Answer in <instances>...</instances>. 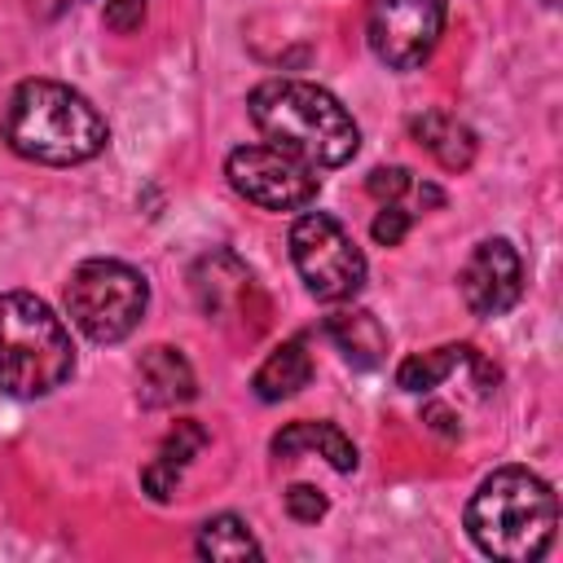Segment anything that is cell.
I'll return each mask as SVG.
<instances>
[{
    "instance_id": "obj_11",
    "label": "cell",
    "mask_w": 563,
    "mask_h": 563,
    "mask_svg": "<svg viewBox=\"0 0 563 563\" xmlns=\"http://www.w3.org/2000/svg\"><path fill=\"white\" fill-rule=\"evenodd\" d=\"M136 396L150 409H172V405L194 400L198 378H194V365L185 361V352L167 347V343L145 347L141 361H136Z\"/></svg>"
},
{
    "instance_id": "obj_24",
    "label": "cell",
    "mask_w": 563,
    "mask_h": 563,
    "mask_svg": "<svg viewBox=\"0 0 563 563\" xmlns=\"http://www.w3.org/2000/svg\"><path fill=\"white\" fill-rule=\"evenodd\" d=\"M541 4H559V0H541Z\"/></svg>"
},
{
    "instance_id": "obj_10",
    "label": "cell",
    "mask_w": 563,
    "mask_h": 563,
    "mask_svg": "<svg viewBox=\"0 0 563 563\" xmlns=\"http://www.w3.org/2000/svg\"><path fill=\"white\" fill-rule=\"evenodd\" d=\"M194 282V295H198V308L216 321H224V312H242L246 299L255 295V282H251V268L233 255V251H211L194 264L189 273Z\"/></svg>"
},
{
    "instance_id": "obj_20",
    "label": "cell",
    "mask_w": 563,
    "mask_h": 563,
    "mask_svg": "<svg viewBox=\"0 0 563 563\" xmlns=\"http://www.w3.org/2000/svg\"><path fill=\"white\" fill-rule=\"evenodd\" d=\"M409 224H413V211H409V207L383 202L378 216H374V224H369V238H374L378 246H400L405 233H409Z\"/></svg>"
},
{
    "instance_id": "obj_21",
    "label": "cell",
    "mask_w": 563,
    "mask_h": 563,
    "mask_svg": "<svg viewBox=\"0 0 563 563\" xmlns=\"http://www.w3.org/2000/svg\"><path fill=\"white\" fill-rule=\"evenodd\" d=\"M325 497H321V488H312V484H290L286 488V515L295 519V523H317L321 515H325Z\"/></svg>"
},
{
    "instance_id": "obj_22",
    "label": "cell",
    "mask_w": 563,
    "mask_h": 563,
    "mask_svg": "<svg viewBox=\"0 0 563 563\" xmlns=\"http://www.w3.org/2000/svg\"><path fill=\"white\" fill-rule=\"evenodd\" d=\"M145 4L150 0H106V26L119 31V35L136 31L145 22Z\"/></svg>"
},
{
    "instance_id": "obj_3",
    "label": "cell",
    "mask_w": 563,
    "mask_h": 563,
    "mask_svg": "<svg viewBox=\"0 0 563 563\" xmlns=\"http://www.w3.org/2000/svg\"><path fill=\"white\" fill-rule=\"evenodd\" d=\"M559 528L554 488L528 466L493 471L466 501V532L479 554L501 563H537Z\"/></svg>"
},
{
    "instance_id": "obj_17",
    "label": "cell",
    "mask_w": 563,
    "mask_h": 563,
    "mask_svg": "<svg viewBox=\"0 0 563 563\" xmlns=\"http://www.w3.org/2000/svg\"><path fill=\"white\" fill-rule=\"evenodd\" d=\"M475 356L471 343H440L431 352H413L396 365V387L400 391H435L453 369H462Z\"/></svg>"
},
{
    "instance_id": "obj_6",
    "label": "cell",
    "mask_w": 563,
    "mask_h": 563,
    "mask_svg": "<svg viewBox=\"0 0 563 563\" xmlns=\"http://www.w3.org/2000/svg\"><path fill=\"white\" fill-rule=\"evenodd\" d=\"M290 260L321 303H347L365 286V255L330 211H303L290 224Z\"/></svg>"
},
{
    "instance_id": "obj_14",
    "label": "cell",
    "mask_w": 563,
    "mask_h": 563,
    "mask_svg": "<svg viewBox=\"0 0 563 563\" xmlns=\"http://www.w3.org/2000/svg\"><path fill=\"white\" fill-rule=\"evenodd\" d=\"M299 453H317L325 457L339 475L356 471V444L334 427V422H286L277 435H273V457L290 462Z\"/></svg>"
},
{
    "instance_id": "obj_2",
    "label": "cell",
    "mask_w": 563,
    "mask_h": 563,
    "mask_svg": "<svg viewBox=\"0 0 563 563\" xmlns=\"http://www.w3.org/2000/svg\"><path fill=\"white\" fill-rule=\"evenodd\" d=\"M4 141L13 154L44 167H75L106 150L110 128L97 106L57 79H22L4 110Z\"/></svg>"
},
{
    "instance_id": "obj_13",
    "label": "cell",
    "mask_w": 563,
    "mask_h": 563,
    "mask_svg": "<svg viewBox=\"0 0 563 563\" xmlns=\"http://www.w3.org/2000/svg\"><path fill=\"white\" fill-rule=\"evenodd\" d=\"M409 136L444 167V172H466L471 163H475V132L457 119V114H449V110H422V114H413L409 119Z\"/></svg>"
},
{
    "instance_id": "obj_5",
    "label": "cell",
    "mask_w": 563,
    "mask_h": 563,
    "mask_svg": "<svg viewBox=\"0 0 563 563\" xmlns=\"http://www.w3.org/2000/svg\"><path fill=\"white\" fill-rule=\"evenodd\" d=\"M150 303V282L123 260H84L66 282V312L92 343H123Z\"/></svg>"
},
{
    "instance_id": "obj_9",
    "label": "cell",
    "mask_w": 563,
    "mask_h": 563,
    "mask_svg": "<svg viewBox=\"0 0 563 563\" xmlns=\"http://www.w3.org/2000/svg\"><path fill=\"white\" fill-rule=\"evenodd\" d=\"M457 286L475 317H484V321L506 317L523 299V260L506 238H484L466 255Z\"/></svg>"
},
{
    "instance_id": "obj_15",
    "label": "cell",
    "mask_w": 563,
    "mask_h": 563,
    "mask_svg": "<svg viewBox=\"0 0 563 563\" xmlns=\"http://www.w3.org/2000/svg\"><path fill=\"white\" fill-rule=\"evenodd\" d=\"M325 339L343 352V361H347L352 369H374V365H383V356H387V330H383L378 317L365 312V308L334 312V317L325 321Z\"/></svg>"
},
{
    "instance_id": "obj_4",
    "label": "cell",
    "mask_w": 563,
    "mask_h": 563,
    "mask_svg": "<svg viewBox=\"0 0 563 563\" xmlns=\"http://www.w3.org/2000/svg\"><path fill=\"white\" fill-rule=\"evenodd\" d=\"M75 374V343L62 317L31 290L0 295V391L35 400Z\"/></svg>"
},
{
    "instance_id": "obj_19",
    "label": "cell",
    "mask_w": 563,
    "mask_h": 563,
    "mask_svg": "<svg viewBox=\"0 0 563 563\" xmlns=\"http://www.w3.org/2000/svg\"><path fill=\"white\" fill-rule=\"evenodd\" d=\"M365 189L378 198V202H396V207H409L413 216L427 211V207H440L444 202V189L418 180L409 167H374L365 176Z\"/></svg>"
},
{
    "instance_id": "obj_1",
    "label": "cell",
    "mask_w": 563,
    "mask_h": 563,
    "mask_svg": "<svg viewBox=\"0 0 563 563\" xmlns=\"http://www.w3.org/2000/svg\"><path fill=\"white\" fill-rule=\"evenodd\" d=\"M246 114L264 145L317 167H343L361 150V128L343 101L308 79H268L246 97Z\"/></svg>"
},
{
    "instance_id": "obj_12",
    "label": "cell",
    "mask_w": 563,
    "mask_h": 563,
    "mask_svg": "<svg viewBox=\"0 0 563 563\" xmlns=\"http://www.w3.org/2000/svg\"><path fill=\"white\" fill-rule=\"evenodd\" d=\"M207 427L202 422H194V418H180L167 435H163V444H158V453L145 462V471H141V488L154 497V501H172V493H176V484H180V475H185V466L207 449Z\"/></svg>"
},
{
    "instance_id": "obj_7",
    "label": "cell",
    "mask_w": 563,
    "mask_h": 563,
    "mask_svg": "<svg viewBox=\"0 0 563 563\" xmlns=\"http://www.w3.org/2000/svg\"><path fill=\"white\" fill-rule=\"evenodd\" d=\"M449 0H369L365 40L387 70H418L444 35Z\"/></svg>"
},
{
    "instance_id": "obj_18",
    "label": "cell",
    "mask_w": 563,
    "mask_h": 563,
    "mask_svg": "<svg viewBox=\"0 0 563 563\" xmlns=\"http://www.w3.org/2000/svg\"><path fill=\"white\" fill-rule=\"evenodd\" d=\"M194 550H198V559H211V563H238V559H260L264 554L251 523L238 519V515H211L198 528Z\"/></svg>"
},
{
    "instance_id": "obj_23",
    "label": "cell",
    "mask_w": 563,
    "mask_h": 563,
    "mask_svg": "<svg viewBox=\"0 0 563 563\" xmlns=\"http://www.w3.org/2000/svg\"><path fill=\"white\" fill-rule=\"evenodd\" d=\"M422 418H427V422H431L435 431H444V435H457V427L449 422V418H453L449 409H440V405H427V409H422Z\"/></svg>"
},
{
    "instance_id": "obj_16",
    "label": "cell",
    "mask_w": 563,
    "mask_h": 563,
    "mask_svg": "<svg viewBox=\"0 0 563 563\" xmlns=\"http://www.w3.org/2000/svg\"><path fill=\"white\" fill-rule=\"evenodd\" d=\"M308 383H312V352H308L303 339H286L282 347H273L264 356V365L255 369V378H251V387L264 405L286 400V396L303 391Z\"/></svg>"
},
{
    "instance_id": "obj_8",
    "label": "cell",
    "mask_w": 563,
    "mask_h": 563,
    "mask_svg": "<svg viewBox=\"0 0 563 563\" xmlns=\"http://www.w3.org/2000/svg\"><path fill=\"white\" fill-rule=\"evenodd\" d=\"M224 176L246 202L264 211H299L321 194V176L273 145H238L224 163Z\"/></svg>"
}]
</instances>
